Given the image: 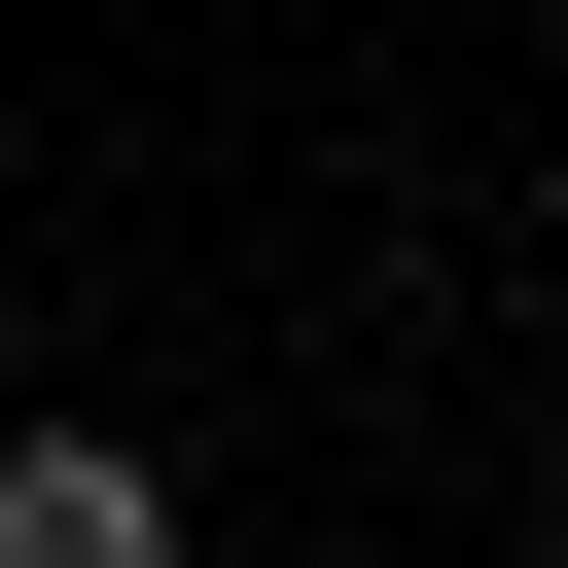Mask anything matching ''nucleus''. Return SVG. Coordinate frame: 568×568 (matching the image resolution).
<instances>
[{
	"mask_svg": "<svg viewBox=\"0 0 568 568\" xmlns=\"http://www.w3.org/2000/svg\"><path fill=\"white\" fill-rule=\"evenodd\" d=\"M0 568H213L142 426H0Z\"/></svg>",
	"mask_w": 568,
	"mask_h": 568,
	"instance_id": "obj_1",
	"label": "nucleus"
}]
</instances>
